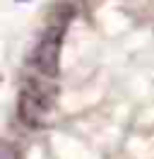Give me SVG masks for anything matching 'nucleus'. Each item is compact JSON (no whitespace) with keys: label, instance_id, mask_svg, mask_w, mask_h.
<instances>
[{"label":"nucleus","instance_id":"1","mask_svg":"<svg viewBox=\"0 0 154 159\" xmlns=\"http://www.w3.org/2000/svg\"><path fill=\"white\" fill-rule=\"evenodd\" d=\"M63 34H65V22H53L38 39L36 48L31 53L34 68L43 77H56L60 68V46H63Z\"/></svg>","mask_w":154,"mask_h":159},{"label":"nucleus","instance_id":"2","mask_svg":"<svg viewBox=\"0 0 154 159\" xmlns=\"http://www.w3.org/2000/svg\"><path fill=\"white\" fill-rule=\"evenodd\" d=\"M48 113H51V94L43 92L41 87H27L19 97V116L22 120L31 125V128H38L48 120Z\"/></svg>","mask_w":154,"mask_h":159}]
</instances>
